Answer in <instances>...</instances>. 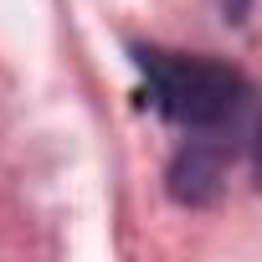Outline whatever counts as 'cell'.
I'll list each match as a JSON object with an SVG mask.
<instances>
[{"mask_svg":"<svg viewBox=\"0 0 262 262\" xmlns=\"http://www.w3.org/2000/svg\"><path fill=\"white\" fill-rule=\"evenodd\" d=\"M221 134H226V128H195V139L175 155V165H170L175 201H185V206L216 201L221 175H226V144H221Z\"/></svg>","mask_w":262,"mask_h":262,"instance_id":"2","label":"cell"},{"mask_svg":"<svg viewBox=\"0 0 262 262\" xmlns=\"http://www.w3.org/2000/svg\"><path fill=\"white\" fill-rule=\"evenodd\" d=\"M252 170H257V185H262V118H257V134H252Z\"/></svg>","mask_w":262,"mask_h":262,"instance_id":"3","label":"cell"},{"mask_svg":"<svg viewBox=\"0 0 262 262\" xmlns=\"http://www.w3.org/2000/svg\"><path fill=\"white\" fill-rule=\"evenodd\" d=\"M139 72H144L149 103L165 118H175L180 128H190V134H195V128H226L242 113V98H247L242 72H231L216 57L144 47L139 52Z\"/></svg>","mask_w":262,"mask_h":262,"instance_id":"1","label":"cell"}]
</instances>
